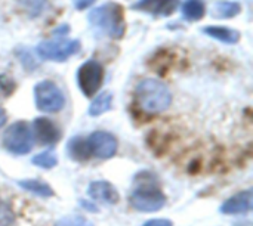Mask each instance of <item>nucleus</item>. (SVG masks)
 Returning a JSON list of instances; mask_svg holds the SVG:
<instances>
[{
	"label": "nucleus",
	"mask_w": 253,
	"mask_h": 226,
	"mask_svg": "<svg viewBox=\"0 0 253 226\" xmlns=\"http://www.w3.org/2000/svg\"><path fill=\"white\" fill-rule=\"evenodd\" d=\"M166 203L165 194L160 191L156 178L151 173H139L135 188L130 194V204L139 212H157Z\"/></svg>",
	"instance_id": "f257e3e1"
},
{
	"label": "nucleus",
	"mask_w": 253,
	"mask_h": 226,
	"mask_svg": "<svg viewBox=\"0 0 253 226\" xmlns=\"http://www.w3.org/2000/svg\"><path fill=\"white\" fill-rule=\"evenodd\" d=\"M136 104L144 113L148 114H159L169 108L172 102V95L166 84L160 80L145 78L142 80L135 90Z\"/></svg>",
	"instance_id": "f03ea898"
},
{
	"label": "nucleus",
	"mask_w": 253,
	"mask_h": 226,
	"mask_svg": "<svg viewBox=\"0 0 253 226\" xmlns=\"http://www.w3.org/2000/svg\"><path fill=\"white\" fill-rule=\"evenodd\" d=\"M89 22L93 28L113 38L125 34V15L119 3H105L89 13Z\"/></svg>",
	"instance_id": "7ed1b4c3"
},
{
	"label": "nucleus",
	"mask_w": 253,
	"mask_h": 226,
	"mask_svg": "<svg viewBox=\"0 0 253 226\" xmlns=\"http://www.w3.org/2000/svg\"><path fill=\"white\" fill-rule=\"evenodd\" d=\"M34 135L31 127L25 121L13 123L3 135V147L16 155L27 154L33 150Z\"/></svg>",
	"instance_id": "20e7f679"
},
{
	"label": "nucleus",
	"mask_w": 253,
	"mask_h": 226,
	"mask_svg": "<svg viewBox=\"0 0 253 226\" xmlns=\"http://www.w3.org/2000/svg\"><path fill=\"white\" fill-rule=\"evenodd\" d=\"M36 105L43 113H58L64 108L65 99L61 89L50 80H43L34 89Z\"/></svg>",
	"instance_id": "39448f33"
},
{
	"label": "nucleus",
	"mask_w": 253,
	"mask_h": 226,
	"mask_svg": "<svg viewBox=\"0 0 253 226\" xmlns=\"http://www.w3.org/2000/svg\"><path fill=\"white\" fill-rule=\"evenodd\" d=\"M79 50H80V41L68 40V38L42 41L37 46V53L40 55V58L46 61H56V62H62L68 59L71 55L77 53Z\"/></svg>",
	"instance_id": "423d86ee"
},
{
	"label": "nucleus",
	"mask_w": 253,
	"mask_h": 226,
	"mask_svg": "<svg viewBox=\"0 0 253 226\" xmlns=\"http://www.w3.org/2000/svg\"><path fill=\"white\" fill-rule=\"evenodd\" d=\"M102 80H104V68L99 62L90 59L79 68L77 81L84 96H93L99 90Z\"/></svg>",
	"instance_id": "0eeeda50"
},
{
	"label": "nucleus",
	"mask_w": 253,
	"mask_h": 226,
	"mask_svg": "<svg viewBox=\"0 0 253 226\" xmlns=\"http://www.w3.org/2000/svg\"><path fill=\"white\" fill-rule=\"evenodd\" d=\"M86 141L90 155H95L98 158H111L117 151V139L108 132H93Z\"/></svg>",
	"instance_id": "6e6552de"
},
{
	"label": "nucleus",
	"mask_w": 253,
	"mask_h": 226,
	"mask_svg": "<svg viewBox=\"0 0 253 226\" xmlns=\"http://www.w3.org/2000/svg\"><path fill=\"white\" fill-rule=\"evenodd\" d=\"M178 6L179 0H139L133 4V9L153 16H170Z\"/></svg>",
	"instance_id": "1a4fd4ad"
},
{
	"label": "nucleus",
	"mask_w": 253,
	"mask_h": 226,
	"mask_svg": "<svg viewBox=\"0 0 253 226\" xmlns=\"http://www.w3.org/2000/svg\"><path fill=\"white\" fill-rule=\"evenodd\" d=\"M33 129H34V133H33L34 138L39 139V142L43 145H52L58 142L59 139V130L49 118H44V117L36 118Z\"/></svg>",
	"instance_id": "9d476101"
},
{
	"label": "nucleus",
	"mask_w": 253,
	"mask_h": 226,
	"mask_svg": "<svg viewBox=\"0 0 253 226\" xmlns=\"http://www.w3.org/2000/svg\"><path fill=\"white\" fill-rule=\"evenodd\" d=\"M251 210H252V192L251 191H245L231 197L221 207V212L224 215H242Z\"/></svg>",
	"instance_id": "9b49d317"
},
{
	"label": "nucleus",
	"mask_w": 253,
	"mask_h": 226,
	"mask_svg": "<svg viewBox=\"0 0 253 226\" xmlns=\"http://www.w3.org/2000/svg\"><path fill=\"white\" fill-rule=\"evenodd\" d=\"M89 195L95 201H101V203H107V204H116L119 201L117 191L113 188V185H110L108 182H104V181L92 182L89 187Z\"/></svg>",
	"instance_id": "f8f14e48"
},
{
	"label": "nucleus",
	"mask_w": 253,
	"mask_h": 226,
	"mask_svg": "<svg viewBox=\"0 0 253 226\" xmlns=\"http://www.w3.org/2000/svg\"><path fill=\"white\" fill-rule=\"evenodd\" d=\"M208 36L224 41L227 44H234L240 40V34L239 31L233 30V28H227V27H218V25H209L203 30Z\"/></svg>",
	"instance_id": "ddd939ff"
},
{
	"label": "nucleus",
	"mask_w": 253,
	"mask_h": 226,
	"mask_svg": "<svg viewBox=\"0 0 253 226\" xmlns=\"http://www.w3.org/2000/svg\"><path fill=\"white\" fill-rule=\"evenodd\" d=\"M111 102H113V95L111 92H102L99 96H96L93 99V102L89 107V114L92 117H98L104 113H107L111 108Z\"/></svg>",
	"instance_id": "4468645a"
},
{
	"label": "nucleus",
	"mask_w": 253,
	"mask_h": 226,
	"mask_svg": "<svg viewBox=\"0 0 253 226\" xmlns=\"http://www.w3.org/2000/svg\"><path fill=\"white\" fill-rule=\"evenodd\" d=\"M68 152L74 160H79V161H84V160H87L90 157L87 141L83 139V138H74L68 144Z\"/></svg>",
	"instance_id": "2eb2a0df"
},
{
	"label": "nucleus",
	"mask_w": 253,
	"mask_h": 226,
	"mask_svg": "<svg viewBox=\"0 0 253 226\" xmlns=\"http://www.w3.org/2000/svg\"><path fill=\"white\" fill-rule=\"evenodd\" d=\"M206 7L202 0H187L182 4V13L190 21H199L205 16Z\"/></svg>",
	"instance_id": "dca6fc26"
},
{
	"label": "nucleus",
	"mask_w": 253,
	"mask_h": 226,
	"mask_svg": "<svg viewBox=\"0 0 253 226\" xmlns=\"http://www.w3.org/2000/svg\"><path fill=\"white\" fill-rule=\"evenodd\" d=\"M242 10V6L236 1H221L215 4L213 15L218 18H234Z\"/></svg>",
	"instance_id": "f3484780"
},
{
	"label": "nucleus",
	"mask_w": 253,
	"mask_h": 226,
	"mask_svg": "<svg viewBox=\"0 0 253 226\" xmlns=\"http://www.w3.org/2000/svg\"><path fill=\"white\" fill-rule=\"evenodd\" d=\"M19 185L24 189L31 191V192H34L36 195H40V197H52L53 195V191L49 188V185H46L44 182H40V181H34V179L21 181Z\"/></svg>",
	"instance_id": "a211bd4d"
},
{
	"label": "nucleus",
	"mask_w": 253,
	"mask_h": 226,
	"mask_svg": "<svg viewBox=\"0 0 253 226\" xmlns=\"http://www.w3.org/2000/svg\"><path fill=\"white\" fill-rule=\"evenodd\" d=\"M16 225V216L12 210V207L0 198V226H15Z\"/></svg>",
	"instance_id": "6ab92c4d"
},
{
	"label": "nucleus",
	"mask_w": 253,
	"mask_h": 226,
	"mask_svg": "<svg viewBox=\"0 0 253 226\" xmlns=\"http://www.w3.org/2000/svg\"><path fill=\"white\" fill-rule=\"evenodd\" d=\"M33 163L36 166H40V167H44V169H50V167H53L58 163V158H56V155L52 151H44V152L36 155L33 158Z\"/></svg>",
	"instance_id": "aec40b11"
},
{
	"label": "nucleus",
	"mask_w": 253,
	"mask_h": 226,
	"mask_svg": "<svg viewBox=\"0 0 253 226\" xmlns=\"http://www.w3.org/2000/svg\"><path fill=\"white\" fill-rule=\"evenodd\" d=\"M55 226H93L90 221H87L86 218L83 216H79V215H70V216H65L62 218L58 224Z\"/></svg>",
	"instance_id": "412c9836"
},
{
	"label": "nucleus",
	"mask_w": 253,
	"mask_h": 226,
	"mask_svg": "<svg viewBox=\"0 0 253 226\" xmlns=\"http://www.w3.org/2000/svg\"><path fill=\"white\" fill-rule=\"evenodd\" d=\"M21 1L24 3V6L28 10H31L34 13H39L42 10V7H43V4H44L46 0H21Z\"/></svg>",
	"instance_id": "4be33fe9"
},
{
	"label": "nucleus",
	"mask_w": 253,
	"mask_h": 226,
	"mask_svg": "<svg viewBox=\"0 0 253 226\" xmlns=\"http://www.w3.org/2000/svg\"><path fill=\"white\" fill-rule=\"evenodd\" d=\"M95 3V0H74V4L79 10H83L89 6H92Z\"/></svg>",
	"instance_id": "5701e85b"
},
{
	"label": "nucleus",
	"mask_w": 253,
	"mask_h": 226,
	"mask_svg": "<svg viewBox=\"0 0 253 226\" xmlns=\"http://www.w3.org/2000/svg\"><path fill=\"white\" fill-rule=\"evenodd\" d=\"M144 226H172V224L166 219H153V221H148Z\"/></svg>",
	"instance_id": "b1692460"
},
{
	"label": "nucleus",
	"mask_w": 253,
	"mask_h": 226,
	"mask_svg": "<svg viewBox=\"0 0 253 226\" xmlns=\"http://www.w3.org/2000/svg\"><path fill=\"white\" fill-rule=\"evenodd\" d=\"M6 123V111L3 108H0V127Z\"/></svg>",
	"instance_id": "393cba45"
}]
</instances>
